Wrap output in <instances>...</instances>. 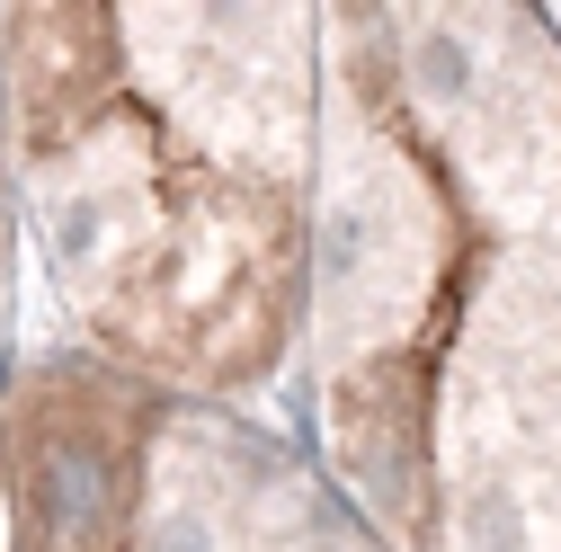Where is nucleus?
Listing matches in <instances>:
<instances>
[{
  "mask_svg": "<svg viewBox=\"0 0 561 552\" xmlns=\"http://www.w3.org/2000/svg\"><path fill=\"white\" fill-rule=\"evenodd\" d=\"M19 552H116L144 491V410L107 375H36L10 428Z\"/></svg>",
  "mask_w": 561,
  "mask_h": 552,
  "instance_id": "obj_1",
  "label": "nucleus"
},
{
  "mask_svg": "<svg viewBox=\"0 0 561 552\" xmlns=\"http://www.w3.org/2000/svg\"><path fill=\"white\" fill-rule=\"evenodd\" d=\"M116 72V10H19L10 27V116L19 152L62 161L99 125Z\"/></svg>",
  "mask_w": 561,
  "mask_h": 552,
  "instance_id": "obj_2",
  "label": "nucleus"
}]
</instances>
